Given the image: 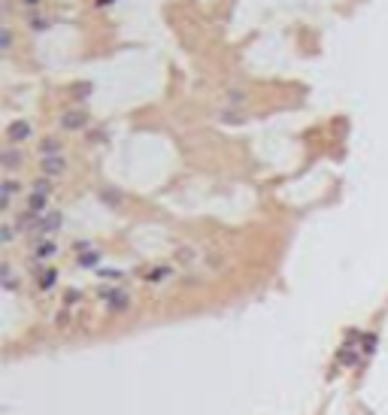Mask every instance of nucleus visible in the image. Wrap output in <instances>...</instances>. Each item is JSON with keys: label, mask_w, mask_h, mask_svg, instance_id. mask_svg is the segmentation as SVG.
Returning <instances> with one entry per match:
<instances>
[{"label": "nucleus", "mask_w": 388, "mask_h": 415, "mask_svg": "<svg viewBox=\"0 0 388 415\" xmlns=\"http://www.w3.org/2000/svg\"><path fill=\"white\" fill-rule=\"evenodd\" d=\"M46 206H49V182H46V179H39V182H33V191L27 194V212L42 215V212H46Z\"/></svg>", "instance_id": "f257e3e1"}, {"label": "nucleus", "mask_w": 388, "mask_h": 415, "mask_svg": "<svg viewBox=\"0 0 388 415\" xmlns=\"http://www.w3.org/2000/svg\"><path fill=\"white\" fill-rule=\"evenodd\" d=\"M100 297H103V306H106L109 312H118V309H127V303H131V297H127L124 291H103Z\"/></svg>", "instance_id": "f03ea898"}, {"label": "nucleus", "mask_w": 388, "mask_h": 415, "mask_svg": "<svg viewBox=\"0 0 388 415\" xmlns=\"http://www.w3.org/2000/svg\"><path fill=\"white\" fill-rule=\"evenodd\" d=\"M64 170H67V161H64L61 155H46V158H42V173H46L49 179H52V176H61Z\"/></svg>", "instance_id": "7ed1b4c3"}, {"label": "nucleus", "mask_w": 388, "mask_h": 415, "mask_svg": "<svg viewBox=\"0 0 388 415\" xmlns=\"http://www.w3.org/2000/svg\"><path fill=\"white\" fill-rule=\"evenodd\" d=\"M58 227H61V212H49V215H42V218H39L36 234H39V237H49V234H55Z\"/></svg>", "instance_id": "20e7f679"}, {"label": "nucleus", "mask_w": 388, "mask_h": 415, "mask_svg": "<svg viewBox=\"0 0 388 415\" xmlns=\"http://www.w3.org/2000/svg\"><path fill=\"white\" fill-rule=\"evenodd\" d=\"M85 121H88V115H85L82 109H73V112H67V115L61 118V124H64L67 130H79V127H85Z\"/></svg>", "instance_id": "39448f33"}, {"label": "nucleus", "mask_w": 388, "mask_h": 415, "mask_svg": "<svg viewBox=\"0 0 388 415\" xmlns=\"http://www.w3.org/2000/svg\"><path fill=\"white\" fill-rule=\"evenodd\" d=\"M6 136H9V143H21V140L30 136V124L27 121H12L9 130H6Z\"/></svg>", "instance_id": "423d86ee"}, {"label": "nucleus", "mask_w": 388, "mask_h": 415, "mask_svg": "<svg viewBox=\"0 0 388 415\" xmlns=\"http://www.w3.org/2000/svg\"><path fill=\"white\" fill-rule=\"evenodd\" d=\"M55 252H58V246H55L52 240H42V243L36 246V252H33V258H36V261H49V258H52Z\"/></svg>", "instance_id": "0eeeda50"}, {"label": "nucleus", "mask_w": 388, "mask_h": 415, "mask_svg": "<svg viewBox=\"0 0 388 415\" xmlns=\"http://www.w3.org/2000/svg\"><path fill=\"white\" fill-rule=\"evenodd\" d=\"M379 346V337L376 334H361V355H373Z\"/></svg>", "instance_id": "6e6552de"}, {"label": "nucleus", "mask_w": 388, "mask_h": 415, "mask_svg": "<svg viewBox=\"0 0 388 415\" xmlns=\"http://www.w3.org/2000/svg\"><path fill=\"white\" fill-rule=\"evenodd\" d=\"M15 188H18V185H15L12 179H6V182H3V194H0V203H3V206H9V203H12V194H15Z\"/></svg>", "instance_id": "1a4fd4ad"}, {"label": "nucleus", "mask_w": 388, "mask_h": 415, "mask_svg": "<svg viewBox=\"0 0 388 415\" xmlns=\"http://www.w3.org/2000/svg\"><path fill=\"white\" fill-rule=\"evenodd\" d=\"M55 282H58V273H55V270H42V273H39V288H42V291H49Z\"/></svg>", "instance_id": "9d476101"}, {"label": "nucleus", "mask_w": 388, "mask_h": 415, "mask_svg": "<svg viewBox=\"0 0 388 415\" xmlns=\"http://www.w3.org/2000/svg\"><path fill=\"white\" fill-rule=\"evenodd\" d=\"M3 167H6V170L18 167V152H15V149H6V152H3Z\"/></svg>", "instance_id": "9b49d317"}, {"label": "nucleus", "mask_w": 388, "mask_h": 415, "mask_svg": "<svg viewBox=\"0 0 388 415\" xmlns=\"http://www.w3.org/2000/svg\"><path fill=\"white\" fill-rule=\"evenodd\" d=\"M0 279H3V288H6V291H12V288H15V279H12V270H9V264H3V270H0Z\"/></svg>", "instance_id": "f8f14e48"}, {"label": "nucleus", "mask_w": 388, "mask_h": 415, "mask_svg": "<svg viewBox=\"0 0 388 415\" xmlns=\"http://www.w3.org/2000/svg\"><path fill=\"white\" fill-rule=\"evenodd\" d=\"M58 149H61L58 140H46V143H42V158H46V155H58Z\"/></svg>", "instance_id": "ddd939ff"}, {"label": "nucleus", "mask_w": 388, "mask_h": 415, "mask_svg": "<svg viewBox=\"0 0 388 415\" xmlns=\"http://www.w3.org/2000/svg\"><path fill=\"white\" fill-rule=\"evenodd\" d=\"M9 42H12V36H9V30L3 27V30H0V45H3V49H9Z\"/></svg>", "instance_id": "4468645a"}, {"label": "nucleus", "mask_w": 388, "mask_h": 415, "mask_svg": "<svg viewBox=\"0 0 388 415\" xmlns=\"http://www.w3.org/2000/svg\"><path fill=\"white\" fill-rule=\"evenodd\" d=\"M12 237H15V230L6 224V227H3V243H12Z\"/></svg>", "instance_id": "2eb2a0df"}, {"label": "nucleus", "mask_w": 388, "mask_h": 415, "mask_svg": "<svg viewBox=\"0 0 388 415\" xmlns=\"http://www.w3.org/2000/svg\"><path fill=\"white\" fill-rule=\"evenodd\" d=\"M100 276H106V279H118V276H121V273H118V270H103V273H100Z\"/></svg>", "instance_id": "dca6fc26"}, {"label": "nucleus", "mask_w": 388, "mask_h": 415, "mask_svg": "<svg viewBox=\"0 0 388 415\" xmlns=\"http://www.w3.org/2000/svg\"><path fill=\"white\" fill-rule=\"evenodd\" d=\"M94 261H97V255H82V264H85V267H88V264H94Z\"/></svg>", "instance_id": "f3484780"}]
</instances>
